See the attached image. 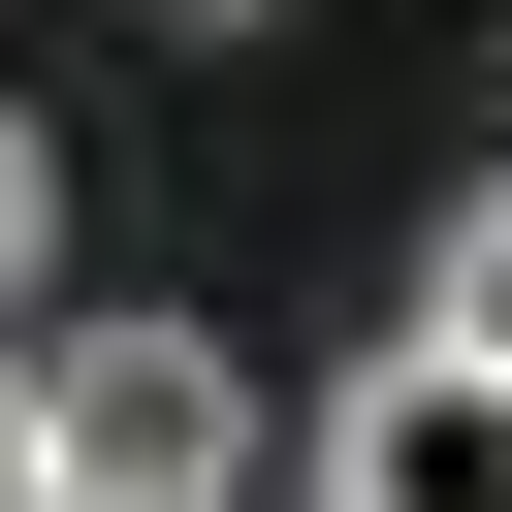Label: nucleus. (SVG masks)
Masks as SVG:
<instances>
[{
	"instance_id": "nucleus-3",
	"label": "nucleus",
	"mask_w": 512,
	"mask_h": 512,
	"mask_svg": "<svg viewBox=\"0 0 512 512\" xmlns=\"http://www.w3.org/2000/svg\"><path fill=\"white\" fill-rule=\"evenodd\" d=\"M416 320H448V352H480V384H512V192H480V224H448V256H416Z\"/></svg>"
},
{
	"instance_id": "nucleus-2",
	"label": "nucleus",
	"mask_w": 512,
	"mask_h": 512,
	"mask_svg": "<svg viewBox=\"0 0 512 512\" xmlns=\"http://www.w3.org/2000/svg\"><path fill=\"white\" fill-rule=\"evenodd\" d=\"M288 480H320V512H512V384H480L448 320H384V352L288 416Z\"/></svg>"
},
{
	"instance_id": "nucleus-4",
	"label": "nucleus",
	"mask_w": 512,
	"mask_h": 512,
	"mask_svg": "<svg viewBox=\"0 0 512 512\" xmlns=\"http://www.w3.org/2000/svg\"><path fill=\"white\" fill-rule=\"evenodd\" d=\"M32 256H64V128L0 96V320H32Z\"/></svg>"
},
{
	"instance_id": "nucleus-1",
	"label": "nucleus",
	"mask_w": 512,
	"mask_h": 512,
	"mask_svg": "<svg viewBox=\"0 0 512 512\" xmlns=\"http://www.w3.org/2000/svg\"><path fill=\"white\" fill-rule=\"evenodd\" d=\"M32 448H64V512H256V352L224 320H32Z\"/></svg>"
},
{
	"instance_id": "nucleus-5",
	"label": "nucleus",
	"mask_w": 512,
	"mask_h": 512,
	"mask_svg": "<svg viewBox=\"0 0 512 512\" xmlns=\"http://www.w3.org/2000/svg\"><path fill=\"white\" fill-rule=\"evenodd\" d=\"M0 512H64V448H32V352H0Z\"/></svg>"
},
{
	"instance_id": "nucleus-6",
	"label": "nucleus",
	"mask_w": 512,
	"mask_h": 512,
	"mask_svg": "<svg viewBox=\"0 0 512 512\" xmlns=\"http://www.w3.org/2000/svg\"><path fill=\"white\" fill-rule=\"evenodd\" d=\"M160 32H288V0H160Z\"/></svg>"
}]
</instances>
